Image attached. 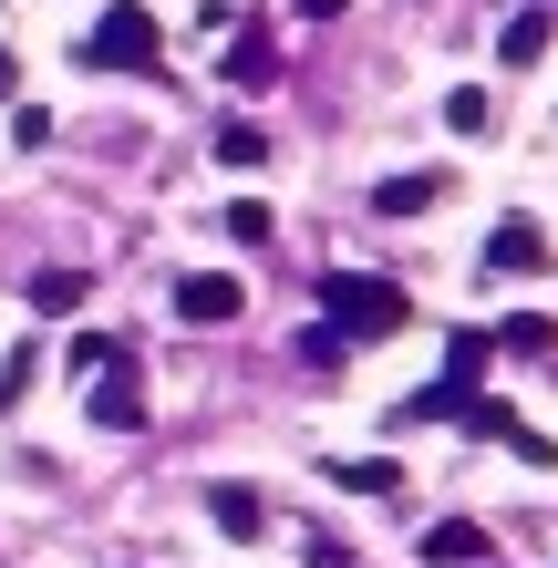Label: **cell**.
Listing matches in <instances>:
<instances>
[{"instance_id": "2e32d148", "label": "cell", "mask_w": 558, "mask_h": 568, "mask_svg": "<svg viewBox=\"0 0 558 568\" xmlns=\"http://www.w3.org/2000/svg\"><path fill=\"white\" fill-rule=\"evenodd\" d=\"M258 155H270L258 124H217V165H258Z\"/></svg>"}, {"instance_id": "8992f818", "label": "cell", "mask_w": 558, "mask_h": 568, "mask_svg": "<svg viewBox=\"0 0 558 568\" xmlns=\"http://www.w3.org/2000/svg\"><path fill=\"white\" fill-rule=\"evenodd\" d=\"M424 568H486V527H424Z\"/></svg>"}, {"instance_id": "5b68a950", "label": "cell", "mask_w": 558, "mask_h": 568, "mask_svg": "<svg viewBox=\"0 0 558 568\" xmlns=\"http://www.w3.org/2000/svg\"><path fill=\"white\" fill-rule=\"evenodd\" d=\"M435 196H445V176H435V165H414V176H383L363 207H373V217H424Z\"/></svg>"}, {"instance_id": "9a60e30c", "label": "cell", "mask_w": 558, "mask_h": 568, "mask_svg": "<svg viewBox=\"0 0 558 568\" xmlns=\"http://www.w3.org/2000/svg\"><path fill=\"white\" fill-rule=\"evenodd\" d=\"M332 486H363V496H393V465H383V455H342V465H332Z\"/></svg>"}, {"instance_id": "d6986e66", "label": "cell", "mask_w": 558, "mask_h": 568, "mask_svg": "<svg viewBox=\"0 0 558 568\" xmlns=\"http://www.w3.org/2000/svg\"><path fill=\"white\" fill-rule=\"evenodd\" d=\"M301 558H311V568H352V548H342V538H311Z\"/></svg>"}, {"instance_id": "e0dca14e", "label": "cell", "mask_w": 558, "mask_h": 568, "mask_svg": "<svg viewBox=\"0 0 558 568\" xmlns=\"http://www.w3.org/2000/svg\"><path fill=\"white\" fill-rule=\"evenodd\" d=\"M455 424H466V434H486V445H507V434H517V414H507V404H486V393H476V404L455 414Z\"/></svg>"}, {"instance_id": "9c48e42d", "label": "cell", "mask_w": 558, "mask_h": 568, "mask_svg": "<svg viewBox=\"0 0 558 568\" xmlns=\"http://www.w3.org/2000/svg\"><path fill=\"white\" fill-rule=\"evenodd\" d=\"M538 52H548V11H517V21L497 31V62H507V73H528Z\"/></svg>"}, {"instance_id": "ac0fdd59", "label": "cell", "mask_w": 558, "mask_h": 568, "mask_svg": "<svg viewBox=\"0 0 558 568\" xmlns=\"http://www.w3.org/2000/svg\"><path fill=\"white\" fill-rule=\"evenodd\" d=\"M31 373H42V342H21L11 362H0V414H11V404H21V383H31Z\"/></svg>"}, {"instance_id": "ffe728a7", "label": "cell", "mask_w": 558, "mask_h": 568, "mask_svg": "<svg viewBox=\"0 0 558 568\" xmlns=\"http://www.w3.org/2000/svg\"><path fill=\"white\" fill-rule=\"evenodd\" d=\"M11 83H21V62H11V52H0V104H11Z\"/></svg>"}, {"instance_id": "7a4b0ae2", "label": "cell", "mask_w": 558, "mask_h": 568, "mask_svg": "<svg viewBox=\"0 0 558 568\" xmlns=\"http://www.w3.org/2000/svg\"><path fill=\"white\" fill-rule=\"evenodd\" d=\"M73 62H93V73H104V62H124V73H145V62H155V11H135V0H114V11H104V21H93L83 42H73Z\"/></svg>"}, {"instance_id": "3957f363", "label": "cell", "mask_w": 558, "mask_h": 568, "mask_svg": "<svg viewBox=\"0 0 558 568\" xmlns=\"http://www.w3.org/2000/svg\"><path fill=\"white\" fill-rule=\"evenodd\" d=\"M239 311H248V290L227 270H186L176 280V321H239Z\"/></svg>"}, {"instance_id": "6da1fadb", "label": "cell", "mask_w": 558, "mask_h": 568, "mask_svg": "<svg viewBox=\"0 0 558 568\" xmlns=\"http://www.w3.org/2000/svg\"><path fill=\"white\" fill-rule=\"evenodd\" d=\"M321 311H332L342 342H393V331L414 321V300L393 280H373V270H332V280H321Z\"/></svg>"}, {"instance_id": "4fadbf2b", "label": "cell", "mask_w": 558, "mask_h": 568, "mask_svg": "<svg viewBox=\"0 0 558 568\" xmlns=\"http://www.w3.org/2000/svg\"><path fill=\"white\" fill-rule=\"evenodd\" d=\"M227 239H239V248H270V239H280V217L258 207V196H239V207H227Z\"/></svg>"}, {"instance_id": "ba28073f", "label": "cell", "mask_w": 558, "mask_h": 568, "mask_svg": "<svg viewBox=\"0 0 558 568\" xmlns=\"http://www.w3.org/2000/svg\"><path fill=\"white\" fill-rule=\"evenodd\" d=\"M207 517L227 527V538H258V527H270V507H258V486H207Z\"/></svg>"}, {"instance_id": "5bb4252c", "label": "cell", "mask_w": 558, "mask_h": 568, "mask_svg": "<svg viewBox=\"0 0 558 568\" xmlns=\"http://www.w3.org/2000/svg\"><path fill=\"white\" fill-rule=\"evenodd\" d=\"M558 342V321H538V311H517V321H497V352H548Z\"/></svg>"}, {"instance_id": "7c38bea8", "label": "cell", "mask_w": 558, "mask_h": 568, "mask_svg": "<svg viewBox=\"0 0 558 568\" xmlns=\"http://www.w3.org/2000/svg\"><path fill=\"white\" fill-rule=\"evenodd\" d=\"M445 124H455V135H497V104L466 83V93H445Z\"/></svg>"}, {"instance_id": "52a82bcc", "label": "cell", "mask_w": 558, "mask_h": 568, "mask_svg": "<svg viewBox=\"0 0 558 568\" xmlns=\"http://www.w3.org/2000/svg\"><path fill=\"white\" fill-rule=\"evenodd\" d=\"M93 424H114V434H124V424H145V383L124 373V362H114V383H93Z\"/></svg>"}, {"instance_id": "8fae6325", "label": "cell", "mask_w": 558, "mask_h": 568, "mask_svg": "<svg viewBox=\"0 0 558 568\" xmlns=\"http://www.w3.org/2000/svg\"><path fill=\"white\" fill-rule=\"evenodd\" d=\"M270 73H280V52H270V42H258V31H248V42H239V52H227V83H239V93H258V83H270Z\"/></svg>"}, {"instance_id": "277c9868", "label": "cell", "mask_w": 558, "mask_h": 568, "mask_svg": "<svg viewBox=\"0 0 558 568\" xmlns=\"http://www.w3.org/2000/svg\"><path fill=\"white\" fill-rule=\"evenodd\" d=\"M486 270H507V280L528 270V280H538V270H548V227H538V217H507L497 239H486Z\"/></svg>"}, {"instance_id": "30bf717a", "label": "cell", "mask_w": 558, "mask_h": 568, "mask_svg": "<svg viewBox=\"0 0 558 568\" xmlns=\"http://www.w3.org/2000/svg\"><path fill=\"white\" fill-rule=\"evenodd\" d=\"M83 270H42V280H31V311H42V321H62V311H83Z\"/></svg>"}]
</instances>
